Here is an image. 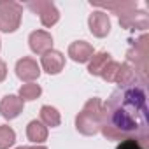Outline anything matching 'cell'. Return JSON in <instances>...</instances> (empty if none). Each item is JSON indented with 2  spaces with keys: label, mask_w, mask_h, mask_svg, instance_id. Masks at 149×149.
I'll return each instance as SVG.
<instances>
[{
  "label": "cell",
  "mask_w": 149,
  "mask_h": 149,
  "mask_svg": "<svg viewBox=\"0 0 149 149\" xmlns=\"http://www.w3.org/2000/svg\"><path fill=\"white\" fill-rule=\"evenodd\" d=\"M147 144H149V140L128 137V139L119 140V144L116 146V149H147Z\"/></svg>",
  "instance_id": "20"
},
{
  "label": "cell",
  "mask_w": 149,
  "mask_h": 149,
  "mask_svg": "<svg viewBox=\"0 0 149 149\" xmlns=\"http://www.w3.org/2000/svg\"><path fill=\"white\" fill-rule=\"evenodd\" d=\"M23 6L14 0H0V32L13 33L19 28Z\"/></svg>",
  "instance_id": "4"
},
{
  "label": "cell",
  "mask_w": 149,
  "mask_h": 149,
  "mask_svg": "<svg viewBox=\"0 0 149 149\" xmlns=\"http://www.w3.org/2000/svg\"><path fill=\"white\" fill-rule=\"evenodd\" d=\"M93 54H95L93 46L86 40H76L68 46V56L76 63H86L91 60Z\"/></svg>",
  "instance_id": "13"
},
{
  "label": "cell",
  "mask_w": 149,
  "mask_h": 149,
  "mask_svg": "<svg viewBox=\"0 0 149 149\" xmlns=\"http://www.w3.org/2000/svg\"><path fill=\"white\" fill-rule=\"evenodd\" d=\"M119 16V25L126 30H146L149 26V18L144 11H139L137 7L135 9H130V11H125Z\"/></svg>",
  "instance_id": "6"
},
{
  "label": "cell",
  "mask_w": 149,
  "mask_h": 149,
  "mask_svg": "<svg viewBox=\"0 0 149 149\" xmlns=\"http://www.w3.org/2000/svg\"><path fill=\"white\" fill-rule=\"evenodd\" d=\"M88 26H90V32L95 37L104 39L111 32V19H109L107 13H104V11H93L90 14V18H88Z\"/></svg>",
  "instance_id": "8"
},
{
  "label": "cell",
  "mask_w": 149,
  "mask_h": 149,
  "mask_svg": "<svg viewBox=\"0 0 149 149\" xmlns=\"http://www.w3.org/2000/svg\"><path fill=\"white\" fill-rule=\"evenodd\" d=\"M0 42H2V40H0ZM0 47H2V44H0Z\"/></svg>",
  "instance_id": "24"
},
{
  "label": "cell",
  "mask_w": 149,
  "mask_h": 149,
  "mask_svg": "<svg viewBox=\"0 0 149 149\" xmlns=\"http://www.w3.org/2000/svg\"><path fill=\"white\" fill-rule=\"evenodd\" d=\"M28 46L35 54H44L53 49V37L46 30H35L28 37Z\"/></svg>",
  "instance_id": "9"
},
{
  "label": "cell",
  "mask_w": 149,
  "mask_h": 149,
  "mask_svg": "<svg viewBox=\"0 0 149 149\" xmlns=\"http://www.w3.org/2000/svg\"><path fill=\"white\" fill-rule=\"evenodd\" d=\"M147 54H149V37L140 35L137 40H132L130 49L126 51V63H130L142 83H147Z\"/></svg>",
  "instance_id": "3"
},
{
  "label": "cell",
  "mask_w": 149,
  "mask_h": 149,
  "mask_svg": "<svg viewBox=\"0 0 149 149\" xmlns=\"http://www.w3.org/2000/svg\"><path fill=\"white\" fill-rule=\"evenodd\" d=\"M91 6L95 7H102V9H109V11H114L116 14H121L125 11H130V9H135L137 7V2L133 0H118V2H91Z\"/></svg>",
  "instance_id": "16"
},
{
  "label": "cell",
  "mask_w": 149,
  "mask_h": 149,
  "mask_svg": "<svg viewBox=\"0 0 149 149\" xmlns=\"http://www.w3.org/2000/svg\"><path fill=\"white\" fill-rule=\"evenodd\" d=\"M16 142V132L9 125H0V149H9Z\"/></svg>",
  "instance_id": "19"
},
{
  "label": "cell",
  "mask_w": 149,
  "mask_h": 149,
  "mask_svg": "<svg viewBox=\"0 0 149 149\" xmlns=\"http://www.w3.org/2000/svg\"><path fill=\"white\" fill-rule=\"evenodd\" d=\"M6 77H7V65H6L4 60H0V83H2Z\"/></svg>",
  "instance_id": "22"
},
{
  "label": "cell",
  "mask_w": 149,
  "mask_h": 149,
  "mask_svg": "<svg viewBox=\"0 0 149 149\" xmlns=\"http://www.w3.org/2000/svg\"><path fill=\"white\" fill-rule=\"evenodd\" d=\"M102 119H104V102L98 97H93L84 104L81 112L76 116V128L79 133L91 137L100 132Z\"/></svg>",
  "instance_id": "2"
},
{
  "label": "cell",
  "mask_w": 149,
  "mask_h": 149,
  "mask_svg": "<svg viewBox=\"0 0 149 149\" xmlns=\"http://www.w3.org/2000/svg\"><path fill=\"white\" fill-rule=\"evenodd\" d=\"M26 137L33 144H42L44 140H47V126H44L37 119H32L26 126Z\"/></svg>",
  "instance_id": "15"
},
{
  "label": "cell",
  "mask_w": 149,
  "mask_h": 149,
  "mask_svg": "<svg viewBox=\"0 0 149 149\" xmlns=\"http://www.w3.org/2000/svg\"><path fill=\"white\" fill-rule=\"evenodd\" d=\"M32 13L39 14L40 18V23L47 28H51L53 25L58 23L60 19V11L56 9V6L53 2H49V0H37V2H30L26 6Z\"/></svg>",
  "instance_id": "5"
},
{
  "label": "cell",
  "mask_w": 149,
  "mask_h": 149,
  "mask_svg": "<svg viewBox=\"0 0 149 149\" xmlns=\"http://www.w3.org/2000/svg\"><path fill=\"white\" fill-rule=\"evenodd\" d=\"M16 76L25 83H33L40 76V67L33 58L23 56L21 60L16 61Z\"/></svg>",
  "instance_id": "7"
},
{
  "label": "cell",
  "mask_w": 149,
  "mask_h": 149,
  "mask_svg": "<svg viewBox=\"0 0 149 149\" xmlns=\"http://www.w3.org/2000/svg\"><path fill=\"white\" fill-rule=\"evenodd\" d=\"M16 149H47L46 146H21V147H16Z\"/></svg>",
  "instance_id": "23"
},
{
  "label": "cell",
  "mask_w": 149,
  "mask_h": 149,
  "mask_svg": "<svg viewBox=\"0 0 149 149\" xmlns=\"http://www.w3.org/2000/svg\"><path fill=\"white\" fill-rule=\"evenodd\" d=\"M40 93H42V88H40L39 84H35V83H26V84H23V86L19 88V95H18V97H19L23 102H28V100L39 98Z\"/></svg>",
  "instance_id": "18"
},
{
  "label": "cell",
  "mask_w": 149,
  "mask_h": 149,
  "mask_svg": "<svg viewBox=\"0 0 149 149\" xmlns=\"http://www.w3.org/2000/svg\"><path fill=\"white\" fill-rule=\"evenodd\" d=\"M100 132L107 140H123L128 137L149 140L144 86L133 84L112 91L107 102H104Z\"/></svg>",
  "instance_id": "1"
},
{
  "label": "cell",
  "mask_w": 149,
  "mask_h": 149,
  "mask_svg": "<svg viewBox=\"0 0 149 149\" xmlns=\"http://www.w3.org/2000/svg\"><path fill=\"white\" fill-rule=\"evenodd\" d=\"M119 65H121L119 61H114V60H112V61L105 67V70L102 72L100 77H102L104 81H107V83H114V79H116V76H118V70H119Z\"/></svg>",
  "instance_id": "21"
},
{
  "label": "cell",
  "mask_w": 149,
  "mask_h": 149,
  "mask_svg": "<svg viewBox=\"0 0 149 149\" xmlns=\"http://www.w3.org/2000/svg\"><path fill=\"white\" fill-rule=\"evenodd\" d=\"M114 83H116L119 88H125V86H133V84L146 86V83H142V79L137 76L135 68H133L130 63H126V61L119 65V70H118V76H116Z\"/></svg>",
  "instance_id": "12"
},
{
  "label": "cell",
  "mask_w": 149,
  "mask_h": 149,
  "mask_svg": "<svg viewBox=\"0 0 149 149\" xmlns=\"http://www.w3.org/2000/svg\"><path fill=\"white\" fill-rule=\"evenodd\" d=\"M23 105L25 102L18 97V95H6L0 102V114L6 119H16L21 112H23Z\"/></svg>",
  "instance_id": "11"
},
{
  "label": "cell",
  "mask_w": 149,
  "mask_h": 149,
  "mask_svg": "<svg viewBox=\"0 0 149 149\" xmlns=\"http://www.w3.org/2000/svg\"><path fill=\"white\" fill-rule=\"evenodd\" d=\"M40 123H42L44 126H51V128L60 126L61 116H60L58 109H54V107H51V105H42V107H40Z\"/></svg>",
  "instance_id": "17"
},
{
  "label": "cell",
  "mask_w": 149,
  "mask_h": 149,
  "mask_svg": "<svg viewBox=\"0 0 149 149\" xmlns=\"http://www.w3.org/2000/svg\"><path fill=\"white\" fill-rule=\"evenodd\" d=\"M40 65L47 74L56 76L65 67V56H63V53H60L56 49H51V51H47L40 56Z\"/></svg>",
  "instance_id": "10"
},
{
  "label": "cell",
  "mask_w": 149,
  "mask_h": 149,
  "mask_svg": "<svg viewBox=\"0 0 149 149\" xmlns=\"http://www.w3.org/2000/svg\"><path fill=\"white\" fill-rule=\"evenodd\" d=\"M112 61V56L107 53V51H100V53H95L90 60V65H88V72L91 76H102V72L105 70V67Z\"/></svg>",
  "instance_id": "14"
}]
</instances>
